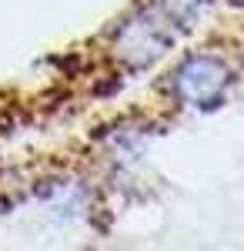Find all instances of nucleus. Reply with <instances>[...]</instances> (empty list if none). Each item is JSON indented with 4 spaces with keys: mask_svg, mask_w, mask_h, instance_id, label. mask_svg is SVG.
Returning a JSON list of instances; mask_svg holds the SVG:
<instances>
[{
    "mask_svg": "<svg viewBox=\"0 0 244 251\" xmlns=\"http://www.w3.org/2000/svg\"><path fill=\"white\" fill-rule=\"evenodd\" d=\"M224 67L211 57H194L177 71V91L184 100H214L224 87Z\"/></svg>",
    "mask_w": 244,
    "mask_h": 251,
    "instance_id": "obj_1",
    "label": "nucleus"
}]
</instances>
